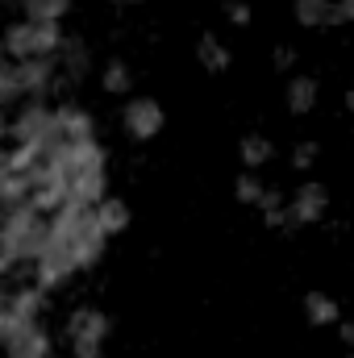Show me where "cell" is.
<instances>
[{
	"instance_id": "obj_1",
	"label": "cell",
	"mask_w": 354,
	"mask_h": 358,
	"mask_svg": "<svg viewBox=\"0 0 354 358\" xmlns=\"http://www.w3.org/2000/svg\"><path fill=\"white\" fill-rule=\"evenodd\" d=\"M104 242H108V234H104L100 221H96V204H76V200H71V204H63V208L50 217V246L63 250L80 271H88V267L100 263Z\"/></svg>"
},
{
	"instance_id": "obj_2",
	"label": "cell",
	"mask_w": 354,
	"mask_h": 358,
	"mask_svg": "<svg viewBox=\"0 0 354 358\" xmlns=\"http://www.w3.org/2000/svg\"><path fill=\"white\" fill-rule=\"evenodd\" d=\"M63 29L59 21H17L4 34V55L8 59H55L63 50Z\"/></svg>"
},
{
	"instance_id": "obj_3",
	"label": "cell",
	"mask_w": 354,
	"mask_h": 358,
	"mask_svg": "<svg viewBox=\"0 0 354 358\" xmlns=\"http://www.w3.org/2000/svg\"><path fill=\"white\" fill-rule=\"evenodd\" d=\"M50 84H55V59H8L0 71V100L4 104H13L21 96L38 100Z\"/></svg>"
},
{
	"instance_id": "obj_4",
	"label": "cell",
	"mask_w": 354,
	"mask_h": 358,
	"mask_svg": "<svg viewBox=\"0 0 354 358\" xmlns=\"http://www.w3.org/2000/svg\"><path fill=\"white\" fill-rule=\"evenodd\" d=\"M104 338H108V317L100 308H76L67 321V342L76 358H100L104 355Z\"/></svg>"
},
{
	"instance_id": "obj_5",
	"label": "cell",
	"mask_w": 354,
	"mask_h": 358,
	"mask_svg": "<svg viewBox=\"0 0 354 358\" xmlns=\"http://www.w3.org/2000/svg\"><path fill=\"white\" fill-rule=\"evenodd\" d=\"M8 138H13V146L17 142H55L59 138V129H55V108H46L42 100H29L17 117H13V125H8Z\"/></svg>"
},
{
	"instance_id": "obj_6",
	"label": "cell",
	"mask_w": 354,
	"mask_h": 358,
	"mask_svg": "<svg viewBox=\"0 0 354 358\" xmlns=\"http://www.w3.org/2000/svg\"><path fill=\"white\" fill-rule=\"evenodd\" d=\"M163 121H167V113H163V104L150 100V96H134V100L121 108V125H125V134L138 138V142H155V138L163 134Z\"/></svg>"
},
{
	"instance_id": "obj_7",
	"label": "cell",
	"mask_w": 354,
	"mask_h": 358,
	"mask_svg": "<svg viewBox=\"0 0 354 358\" xmlns=\"http://www.w3.org/2000/svg\"><path fill=\"white\" fill-rule=\"evenodd\" d=\"M330 213V187L321 179H304L296 187V196L288 200V229L296 225H317L321 217Z\"/></svg>"
},
{
	"instance_id": "obj_8",
	"label": "cell",
	"mask_w": 354,
	"mask_h": 358,
	"mask_svg": "<svg viewBox=\"0 0 354 358\" xmlns=\"http://www.w3.org/2000/svg\"><path fill=\"white\" fill-rule=\"evenodd\" d=\"M38 313H42V287H38V283H34V287H13V292L4 296V304H0V334L8 338V334L34 325Z\"/></svg>"
},
{
	"instance_id": "obj_9",
	"label": "cell",
	"mask_w": 354,
	"mask_h": 358,
	"mask_svg": "<svg viewBox=\"0 0 354 358\" xmlns=\"http://www.w3.org/2000/svg\"><path fill=\"white\" fill-rule=\"evenodd\" d=\"M4 358H50V338H46V329L34 321V325L8 334V338H4Z\"/></svg>"
},
{
	"instance_id": "obj_10",
	"label": "cell",
	"mask_w": 354,
	"mask_h": 358,
	"mask_svg": "<svg viewBox=\"0 0 354 358\" xmlns=\"http://www.w3.org/2000/svg\"><path fill=\"white\" fill-rule=\"evenodd\" d=\"M55 129H59V138H67V142L96 138V125H92V117L80 104H59V108H55Z\"/></svg>"
},
{
	"instance_id": "obj_11",
	"label": "cell",
	"mask_w": 354,
	"mask_h": 358,
	"mask_svg": "<svg viewBox=\"0 0 354 358\" xmlns=\"http://www.w3.org/2000/svg\"><path fill=\"white\" fill-rule=\"evenodd\" d=\"M317 96H321L317 80H313V76H300V71L288 80V92H283V100H288V113H296V117L313 113V108H317Z\"/></svg>"
},
{
	"instance_id": "obj_12",
	"label": "cell",
	"mask_w": 354,
	"mask_h": 358,
	"mask_svg": "<svg viewBox=\"0 0 354 358\" xmlns=\"http://www.w3.org/2000/svg\"><path fill=\"white\" fill-rule=\"evenodd\" d=\"M304 317H309V325H338V321H342V304H338L330 292L313 287V292L304 296Z\"/></svg>"
},
{
	"instance_id": "obj_13",
	"label": "cell",
	"mask_w": 354,
	"mask_h": 358,
	"mask_svg": "<svg viewBox=\"0 0 354 358\" xmlns=\"http://www.w3.org/2000/svg\"><path fill=\"white\" fill-rule=\"evenodd\" d=\"M196 59H200V67L213 71V76L229 71V63H234L229 46H221V38H213V34H200V42H196Z\"/></svg>"
},
{
	"instance_id": "obj_14",
	"label": "cell",
	"mask_w": 354,
	"mask_h": 358,
	"mask_svg": "<svg viewBox=\"0 0 354 358\" xmlns=\"http://www.w3.org/2000/svg\"><path fill=\"white\" fill-rule=\"evenodd\" d=\"M96 221H100V229L113 238V234H121V229L129 225V204L117 200V196H104V200L96 204Z\"/></svg>"
},
{
	"instance_id": "obj_15",
	"label": "cell",
	"mask_w": 354,
	"mask_h": 358,
	"mask_svg": "<svg viewBox=\"0 0 354 358\" xmlns=\"http://www.w3.org/2000/svg\"><path fill=\"white\" fill-rule=\"evenodd\" d=\"M292 13L304 29H321V25H330L334 0H292Z\"/></svg>"
},
{
	"instance_id": "obj_16",
	"label": "cell",
	"mask_w": 354,
	"mask_h": 358,
	"mask_svg": "<svg viewBox=\"0 0 354 358\" xmlns=\"http://www.w3.org/2000/svg\"><path fill=\"white\" fill-rule=\"evenodd\" d=\"M238 155H242V163H246V171H259V167H267V163L275 159V146L267 142L263 134H250V138H242V146H238Z\"/></svg>"
},
{
	"instance_id": "obj_17",
	"label": "cell",
	"mask_w": 354,
	"mask_h": 358,
	"mask_svg": "<svg viewBox=\"0 0 354 358\" xmlns=\"http://www.w3.org/2000/svg\"><path fill=\"white\" fill-rule=\"evenodd\" d=\"M100 88L113 92V96H125V92L134 88V71H129L121 59H113V63H104V71H100Z\"/></svg>"
},
{
	"instance_id": "obj_18",
	"label": "cell",
	"mask_w": 354,
	"mask_h": 358,
	"mask_svg": "<svg viewBox=\"0 0 354 358\" xmlns=\"http://www.w3.org/2000/svg\"><path fill=\"white\" fill-rule=\"evenodd\" d=\"M259 213H263V221L271 229H283V225H288V200H283L275 187H267V196L259 200Z\"/></svg>"
},
{
	"instance_id": "obj_19",
	"label": "cell",
	"mask_w": 354,
	"mask_h": 358,
	"mask_svg": "<svg viewBox=\"0 0 354 358\" xmlns=\"http://www.w3.org/2000/svg\"><path fill=\"white\" fill-rule=\"evenodd\" d=\"M67 4L71 0H21V8H25L29 21H59L67 13Z\"/></svg>"
},
{
	"instance_id": "obj_20",
	"label": "cell",
	"mask_w": 354,
	"mask_h": 358,
	"mask_svg": "<svg viewBox=\"0 0 354 358\" xmlns=\"http://www.w3.org/2000/svg\"><path fill=\"white\" fill-rule=\"evenodd\" d=\"M234 196H238L242 204H255V208H259V200L267 196V183L255 176V171H242V176L234 179Z\"/></svg>"
},
{
	"instance_id": "obj_21",
	"label": "cell",
	"mask_w": 354,
	"mask_h": 358,
	"mask_svg": "<svg viewBox=\"0 0 354 358\" xmlns=\"http://www.w3.org/2000/svg\"><path fill=\"white\" fill-rule=\"evenodd\" d=\"M313 163H317V142H300V146L292 150V167H296V171H309Z\"/></svg>"
},
{
	"instance_id": "obj_22",
	"label": "cell",
	"mask_w": 354,
	"mask_h": 358,
	"mask_svg": "<svg viewBox=\"0 0 354 358\" xmlns=\"http://www.w3.org/2000/svg\"><path fill=\"white\" fill-rule=\"evenodd\" d=\"M225 21L229 25H250V4L246 0H225Z\"/></svg>"
},
{
	"instance_id": "obj_23",
	"label": "cell",
	"mask_w": 354,
	"mask_h": 358,
	"mask_svg": "<svg viewBox=\"0 0 354 358\" xmlns=\"http://www.w3.org/2000/svg\"><path fill=\"white\" fill-rule=\"evenodd\" d=\"M330 25H354V0H334Z\"/></svg>"
},
{
	"instance_id": "obj_24",
	"label": "cell",
	"mask_w": 354,
	"mask_h": 358,
	"mask_svg": "<svg viewBox=\"0 0 354 358\" xmlns=\"http://www.w3.org/2000/svg\"><path fill=\"white\" fill-rule=\"evenodd\" d=\"M338 338L346 350H354V321H338Z\"/></svg>"
},
{
	"instance_id": "obj_25",
	"label": "cell",
	"mask_w": 354,
	"mask_h": 358,
	"mask_svg": "<svg viewBox=\"0 0 354 358\" xmlns=\"http://www.w3.org/2000/svg\"><path fill=\"white\" fill-rule=\"evenodd\" d=\"M292 63H296V55H292L288 46H279V50H275V67H279V71H288Z\"/></svg>"
},
{
	"instance_id": "obj_26",
	"label": "cell",
	"mask_w": 354,
	"mask_h": 358,
	"mask_svg": "<svg viewBox=\"0 0 354 358\" xmlns=\"http://www.w3.org/2000/svg\"><path fill=\"white\" fill-rule=\"evenodd\" d=\"M346 108H351V113H354V88L346 92Z\"/></svg>"
},
{
	"instance_id": "obj_27",
	"label": "cell",
	"mask_w": 354,
	"mask_h": 358,
	"mask_svg": "<svg viewBox=\"0 0 354 358\" xmlns=\"http://www.w3.org/2000/svg\"><path fill=\"white\" fill-rule=\"evenodd\" d=\"M346 358H354V350H351V355H346Z\"/></svg>"
}]
</instances>
